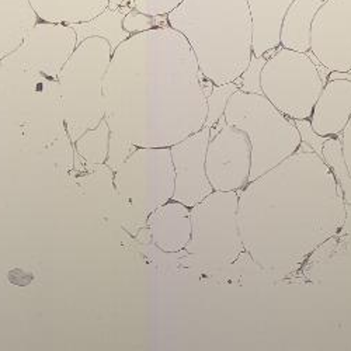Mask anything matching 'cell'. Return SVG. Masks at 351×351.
<instances>
[{"label":"cell","instance_id":"1","mask_svg":"<svg viewBox=\"0 0 351 351\" xmlns=\"http://www.w3.org/2000/svg\"><path fill=\"white\" fill-rule=\"evenodd\" d=\"M213 87L183 34L165 24L114 49L103 100L136 148H170L206 125Z\"/></svg>","mask_w":351,"mask_h":351},{"label":"cell","instance_id":"2","mask_svg":"<svg viewBox=\"0 0 351 351\" xmlns=\"http://www.w3.org/2000/svg\"><path fill=\"white\" fill-rule=\"evenodd\" d=\"M344 219L343 191L330 167L304 142L239 193L245 250L269 274L285 277L298 270L337 235Z\"/></svg>","mask_w":351,"mask_h":351},{"label":"cell","instance_id":"3","mask_svg":"<svg viewBox=\"0 0 351 351\" xmlns=\"http://www.w3.org/2000/svg\"><path fill=\"white\" fill-rule=\"evenodd\" d=\"M167 24L190 44L199 71L214 84L235 82L253 56L247 0H183Z\"/></svg>","mask_w":351,"mask_h":351},{"label":"cell","instance_id":"4","mask_svg":"<svg viewBox=\"0 0 351 351\" xmlns=\"http://www.w3.org/2000/svg\"><path fill=\"white\" fill-rule=\"evenodd\" d=\"M226 124L245 132L252 148L250 182L294 155L302 143L295 121L260 93L237 90L226 104Z\"/></svg>","mask_w":351,"mask_h":351},{"label":"cell","instance_id":"5","mask_svg":"<svg viewBox=\"0 0 351 351\" xmlns=\"http://www.w3.org/2000/svg\"><path fill=\"white\" fill-rule=\"evenodd\" d=\"M330 72L308 52L278 47L261 69V93L291 120H309Z\"/></svg>","mask_w":351,"mask_h":351},{"label":"cell","instance_id":"6","mask_svg":"<svg viewBox=\"0 0 351 351\" xmlns=\"http://www.w3.org/2000/svg\"><path fill=\"white\" fill-rule=\"evenodd\" d=\"M239 193L213 191L191 208L186 252L207 267L233 265L246 253L238 221Z\"/></svg>","mask_w":351,"mask_h":351},{"label":"cell","instance_id":"7","mask_svg":"<svg viewBox=\"0 0 351 351\" xmlns=\"http://www.w3.org/2000/svg\"><path fill=\"white\" fill-rule=\"evenodd\" d=\"M252 148L245 132L222 119L211 128L206 170L214 191L241 193L250 182Z\"/></svg>","mask_w":351,"mask_h":351},{"label":"cell","instance_id":"8","mask_svg":"<svg viewBox=\"0 0 351 351\" xmlns=\"http://www.w3.org/2000/svg\"><path fill=\"white\" fill-rule=\"evenodd\" d=\"M309 51L329 72H351V0H326L319 9Z\"/></svg>","mask_w":351,"mask_h":351},{"label":"cell","instance_id":"9","mask_svg":"<svg viewBox=\"0 0 351 351\" xmlns=\"http://www.w3.org/2000/svg\"><path fill=\"white\" fill-rule=\"evenodd\" d=\"M76 47L77 36L71 24L40 20L5 61H16L32 71L56 76L61 73Z\"/></svg>","mask_w":351,"mask_h":351},{"label":"cell","instance_id":"10","mask_svg":"<svg viewBox=\"0 0 351 351\" xmlns=\"http://www.w3.org/2000/svg\"><path fill=\"white\" fill-rule=\"evenodd\" d=\"M134 195L145 211L152 214L173 199L174 167L170 148H138L128 163Z\"/></svg>","mask_w":351,"mask_h":351},{"label":"cell","instance_id":"11","mask_svg":"<svg viewBox=\"0 0 351 351\" xmlns=\"http://www.w3.org/2000/svg\"><path fill=\"white\" fill-rule=\"evenodd\" d=\"M211 138V128L204 127L198 132L170 146L174 167L173 199L193 208L214 190L206 170V155Z\"/></svg>","mask_w":351,"mask_h":351},{"label":"cell","instance_id":"12","mask_svg":"<svg viewBox=\"0 0 351 351\" xmlns=\"http://www.w3.org/2000/svg\"><path fill=\"white\" fill-rule=\"evenodd\" d=\"M350 119L351 80L344 77L328 79L309 117L313 131L325 138L340 136Z\"/></svg>","mask_w":351,"mask_h":351},{"label":"cell","instance_id":"13","mask_svg":"<svg viewBox=\"0 0 351 351\" xmlns=\"http://www.w3.org/2000/svg\"><path fill=\"white\" fill-rule=\"evenodd\" d=\"M294 0H247L252 17L253 55L269 58L281 45V28Z\"/></svg>","mask_w":351,"mask_h":351},{"label":"cell","instance_id":"14","mask_svg":"<svg viewBox=\"0 0 351 351\" xmlns=\"http://www.w3.org/2000/svg\"><path fill=\"white\" fill-rule=\"evenodd\" d=\"M149 226L159 249L169 253L180 252L191 238V208L170 199L151 214Z\"/></svg>","mask_w":351,"mask_h":351},{"label":"cell","instance_id":"15","mask_svg":"<svg viewBox=\"0 0 351 351\" xmlns=\"http://www.w3.org/2000/svg\"><path fill=\"white\" fill-rule=\"evenodd\" d=\"M38 21L30 0H0V58L16 51Z\"/></svg>","mask_w":351,"mask_h":351},{"label":"cell","instance_id":"16","mask_svg":"<svg viewBox=\"0 0 351 351\" xmlns=\"http://www.w3.org/2000/svg\"><path fill=\"white\" fill-rule=\"evenodd\" d=\"M326 0H294L287 10L281 28V47L298 52L311 49L312 23Z\"/></svg>","mask_w":351,"mask_h":351},{"label":"cell","instance_id":"17","mask_svg":"<svg viewBox=\"0 0 351 351\" xmlns=\"http://www.w3.org/2000/svg\"><path fill=\"white\" fill-rule=\"evenodd\" d=\"M41 21L79 24L103 13L110 0H30Z\"/></svg>","mask_w":351,"mask_h":351},{"label":"cell","instance_id":"18","mask_svg":"<svg viewBox=\"0 0 351 351\" xmlns=\"http://www.w3.org/2000/svg\"><path fill=\"white\" fill-rule=\"evenodd\" d=\"M130 9L131 5L120 6L115 9L107 8L103 13H100L97 17L89 21L71 24L76 32L77 44H80L83 40L89 37H101L110 43L112 49H115L130 37V34L123 27V20Z\"/></svg>","mask_w":351,"mask_h":351},{"label":"cell","instance_id":"19","mask_svg":"<svg viewBox=\"0 0 351 351\" xmlns=\"http://www.w3.org/2000/svg\"><path fill=\"white\" fill-rule=\"evenodd\" d=\"M322 158L330 167L336 182L339 183L346 204H351V174L347 167L340 136L328 138L322 148Z\"/></svg>","mask_w":351,"mask_h":351},{"label":"cell","instance_id":"20","mask_svg":"<svg viewBox=\"0 0 351 351\" xmlns=\"http://www.w3.org/2000/svg\"><path fill=\"white\" fill-rule=\"evenodd\" d=\"M237 90H239V86L235 82L225 83V84H214L211 93L207 97L208 114H207L206 125L204 127L213 128L222 119L230 96Z\"/></svg>","mask_w":351,"mask_h":351},{"label":"cell","instance_id":"21","mask_svg":"<svg viewBox=\"0 0 351 351\" xmlns=\"http://www.w3.org/2000/svg\"><path fill=\"white\" fill-rule=\"evenodd\" d=\"M266 56H256L253 55L249 66L246 71L241 75L239 79L235 80V83L239 86V89L247 93H261V84H260V76L261 69L266 64Z\"/></svg>","mask_w":351,"mask_h":351},{"label":"cell","instance_id":"22","mask_svg":"<svg viewBox=\"0 0 351 351\" xmlns=\"http://www.w3.org/2000/svg\"><path fill=\"white\" fill-rule=\"evenodd\" d=\"M183 0H131V8L152 17H166L176 8H179Z\"/></svg>","mask_w":351,"mask_h":351},{"label":"cell","instance_id":"23","mask_svg":"<svg viewBox=\"0 0 351 351\" xmlns=\"http://www.w3.org/2000/svg\"><path fill=\"white\" fill-rule=\"evenodd\" d=\"M156 19L158 17L148 16V14L141 13L136 9L131 8L123 20V27L130 36H132V34H138L142 32H148V30H151V28L158 27L155 24Z\"/></svg>","mask_w":351,"mask_h":351},{"label":"cell","instance_id":"24","mask_svg":"<svg viewBox=\"0 0 351 351\" xmlns=\"http://www.w3.org/2000/svg\"><path fill=\"white\" fill-rule=\"evenodd\" d=\"M294 121H295V120H294ZM295 125H297V128H298V131H300V134H301L302 142L306 143V145L309 146V148H312L319 156H322V148H324V143H325V141H326L328 138L317 135V134L313 131V128H312L309 120H297V121H295Z\"/></svg>","mask_w":351,"mask_h":351},{"label":"cell","instance_id":"25","mask_svg":"<svg viewBox=\"0 0 351 351\" xmlns=\"http://www.w3.org/2000/svg\"><path fill=\"white\" fill-rule=\"evenodd\" d=\"M340 141H341V146H343V155H344L347 167L351 174V119L347 123L343 132L340 134Z\"/></svg>","mask_w":351,"mask_h":351},{"label":"cell","instance_id":"26","mask_svg":"<svg viewBox=\"0 0 351 351\" xmlns=\"http://www.w3.org/2000/svg\"><path fill=\"white\" fill-rule=\"evenodd\" d=\"M339 233L340 235H350L351 233V204H346V219Z\"/></svg>","mask_w":351,"mask_h":351},{"label":"cell","instance_id":"27","mask_svg":"<svg viewBox=\"0 0 351 351\" xmlns=\"http://www.w3.org/2000/svg\"><path fill=\"white\" fill-rule=\"evenodd\" d=\"M131 0H110L108 3V8L111 9H115V8H120V6H125V5H130Z\"/></svg>","mask_w":351,"mask_h":351},{"label":"cell","instance_id":"28","mask_svg":"<svg viewBox=\"0 0 351 351\" xmlns=\"http://www.w3.org/2000/svg\"><path fill=\"white\" fill-rule=\"evenodd\" d=\"M335 77H344L351 80V72H330L328 79H335Z\"/></svg>","mask_w":351,"mask_h":351}]
</instances>
